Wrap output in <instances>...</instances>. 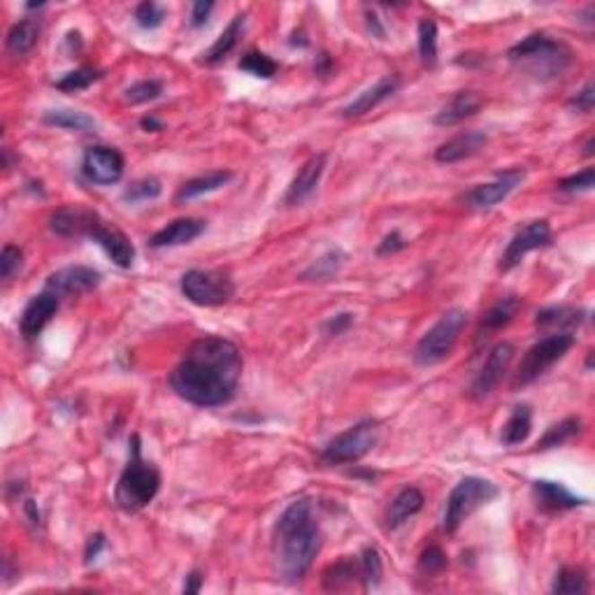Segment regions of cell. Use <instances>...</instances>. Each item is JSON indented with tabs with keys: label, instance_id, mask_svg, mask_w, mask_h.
I'll use <instances>...</instances> for the list:
<instances>
[{
	"label": "cell",
	"instance_id": "obj_26",
	"mask_svg": "<svg viewBox=\"0 0 595 595\" xmlns=\"http://www.w3.org/2000/svg\"><path fill=\"white\" fill-rule=\"evenodd\" d=\"M245 23H246V14H235L233 22H230L229 26L223 29V33L217 38V42H214V45L210 47L205 54H203L201 64H205V65L221 64L223 58L229 56L235 47H237V42H240L242 33H245Z\"/></svg>",
	"mask_w": 595,
	"mask_h": 595
},
{
	"label": "cell",
	"instance_id": "obj_19",
	"mask_svg": "<svg viewBox=\"0 0 595 595\" xmlns=\"http://www.w3.org/2000/svg\"><path fill=\"white\" fill-rule=\"evenodd\" d=\"M398 89H401V77L386 74V77H382L377 84L366 89L363 93H358V96L342 109V115L347 116V119H358V116L367 115V112H372L375 108H379L384 100H389Z\"/></svg>",
	"mask_w": 595,
	"mask_h": 595
},
{
	"label": "cell",
	"instance_id": "obj_2",
	"mask_svg": "<svg viewBox=\"0 0 595 595\" xmlns=\"http://www.w3.org/2000/svg\"><path fill=\"white\" fill-rule=\"evenodd\" d=\"M323 547V532L309 498H298L281 512L275 526V561L281 579L298 582Z\"/></svg>",
	"mask_w": 595,
	"mask_h": 595
},
{
	"label": "cell",
	"instance_id": "obj_32",
	"mask_svg": "<svg viewBox=\"0 0 595 595\" xmlns=\"http://www.w3.org/2000/svg\"><path fill=\"white\" fill-rule=\"evenodd\" d=\"M582 418L579 417H567L563 418L561 424L551 426L547 433H544L542 440L538 442V449L539 452H547V449H556V446H563L567 444V442H573L574 437L582 433Z\"/></svg>",
	"mask_w": 595,
	"mask_h": 595
},
{
	"label": "cell",
	"instance_id": "obj_23",
	"mask_svg": "<svg viewBox=\"0 0 595 595\" xmlns=\"http://www.w3.org/2000/svg\"><path fill=\"white\" fill-rule=\"evenodd\" d=\"M586 321V309L570 307V305H558V307H547L538 312L535 326L542 328L547 335L551 332H574Z\"/></svg>",
	"mask_w": 595,
	"mask_h": 595
},
{
	"label": "cell",
	"instance_id": "obj_54",
	"mask_svg": "<svg viewBox=\"0 0 595 595\" xmlns=\"http://www.w3.org/2000/svg\"><path fill=\"white\" fill-rule=\"evenodd\" d=\"M328 68H331V58H328V54H321L319 56V64L315 65V70L319 74H326Z\"/></svg>",
	"mask_w": 595,
	"mask_h": 595
},
{
	"label": "cell",
	"instance_id": "obj_4",
	"mask_svg": "<svg viewBox=\"0 0 595 595\" xmlns=\"http://www.w3.org/2000/svg\"><path fill=\"white\" fill-rule=\"evenodd\" d=\"M128 463L119 475L115 488V500L121 510L133 514V512L144 510L147 504L154 503L160 488V472L154 463L142 458V446L140 437L133 435L128 442Z\"/></svg>",
	"mask_w": 595,
	"mask_h": 595
},
{
	"label": "cell",
	"instance_id": "obj_47",
	"mask_svg": "<svg viewBox=\"0 0 595 595\" xmlns=\"http://www.w3.org/2000/svg\"><path fill=\"white\" fill-rule=\"evenodd\" d=\"M354 326V315L351 312H340V315H332L331 319L323 323V331L326 335H342L344 331H349Z\"/></svg>",
	"mask_w": 595,
	"mask_h": 595
},
{
	"label": "cell",
	"instance_id": "obj_6",
	"mask_svg": "<svg viewBox=\"0 0 595 595\" xmlns=\"http://www.w3.org/2000/svg\"><path fill=\"white\" fill-rule=\"evenodd\" d=\"M500 496V488L488 479H481V477H465L452 488L449 498H446L444 507V521H442V528H444L449 535L463 526L465 519H468L472 512H477L479 507L488 504L491 500H496Z\"/></svg>",
	"mask_w": 595,
	"mask_h": 595
},
{
	"label": "cell",
	"instance_id": "obj_7",
	"mask_svg": "<svg viewBox=\"0 0 595 595\" xmlns=\"http://www.w3.org/2000/svg\"><path fill=\"white\" fill-rule=\"evenodd\" d=\"M573 332H551V335H544V338L532 344L530 349L526 351V356L521 358L512 386L519 389V386H530V384H535L539 377H544L556 363L561 361V358H565V354L573 349Z\"/></svg>",
	"mask_w": 595,
	"mask_h": 595
},
{
	"label": "cell",
	"instance_id": "obj_36",
	"mask_svg": "<svg viewBox=\"0 0 595 595\" xmlns=\"http://www.w3.org/2000/svg\"><path fill=\"white\" fill-rule=\"evenodd\" d=\"M418 54L428 68L437 64V23L433 19L418 22Z\"/></svg>",
	"mask_w": 595,
	"mask_h": 595
},
{
	"label": "cell",
	"instance_id": "obj_13",
	"mask_svg": "<svg viewBox=\"0 0 595 595\" xmlns=\"http://www.w3.org/2000/svg\"><path fill=\"white\" fill-rule=\"evenodd\" d=\"M124 168L126 160L121 156L119 149L115 147H89L82 156V172L89 182L98 184V186H109L116 184L124 177Z\"/></svg>",
	"mask_w": 595,
	"mask_h": 595
},
{
	"label": "cell",
	"instance_id": "obj_24",
	"mask_svg": "<svg viewBox=\"0 0 595 595\" xmlns=\"http://www.w3.org/2000/svg\"><path fill=\"white\" fill-rule=\"evenodd\" d=\"M424 493L418 491L417 487H405L393 500H391L389 510H386V528H401L402 523L417 516L418 512L424 510Z\"/></svg>",
	"mask_w": 595,
	"mask_h": 595
},
{
	"label": "cell",
	"instance_id": "obj_42",
	"mask_svg": "<svg viewBox=\"0 0 595 595\" xmlns=\"http://www.w3.org/2000/svg\"><path fill=\"white\" fill-rule=\"evenodd\" d=\"M163 19H166V7L159 5V3L147 0V3H140V5L135 7V23H138L140 29L144 30L159 29L160 23H163Z\"/></svg>",
	"mask_w": 595,
	"mask_h": 595
},
{
	"label": "cell",
	"instance_id": "obj_21",
	"mask_svg": "<svg viewBox=\"0 0 595 595\" xmlns=\"http://www.w3.org/2000/svg\"><path fill=\"white\" fill-rule=\"evenodd\" d=\"M207 223L203 219H175L172 223H168L166 229H160L159 233L151 235L149 245L154 249H166V246H182L189 245V242L198 240L203 233H205Z\"/></svg>",
	"mask_w": 595,
	"mask_h": 595
},
{
	"label": "cell",
	"instance_id": "obj_40",
	"mask_svg": "<svg viewBox=\"0 0 595 595\" xmlns=\"http://www.w3.org/2000/svg\"><path fill=\"white\" fill-rule=\"evenodd\" d=\"M163 194V186L156 177H144L138 179V182H133L126 191H124V201L126 203H147L154 201L159 195Z\"/></svg>",
	"mask_w": 595,
	"mask_h": 595
},
{
	"label": "cell",
	"instance_id": "obj_15",
	"mask_svg": "<svg viewBox=\"0 0 595 595\" xmlns=\"http://www.w3.org/2000/svg\"><path fill=\"white\" fill-rule=\"evenodd\" d=\"M100 272L86 265H70V268H61L56 272L47 277L45 291L54 293L58 298L65 296H80V293L91 291L100 284Z\"/></svg>",
	"mask_w": 595,
	"mask_h": 595
},
{
	"label": "cell",
	"instance_id": "obj_50",
	"mask_svg": "<svg viewBox=\"0 0 595 595\" xmlns=\"http://www.w3.org/2000/svg\"><path fill=\"white\" fill-rule=\"evenodd\" d=\"M105 549V535L103 532H96V535H91L89 538V542H86V551H84V561L91 565L93 561H98V556H100V551Z\"/></svg>",
	"mask_w": 595,
	"mask_h": 595
},
{
	"label": "cell",
	"instance_id": "obj_29",
	"mask_svg": "<svg viewBox=\"0 0 595 595\" xmlns=\"http://www.w3.org/2000/svg\"><path fill=\"white\" fill-rule=\"evenodd\" d=\"M532 430V410L528 405H516L512 410L510 418L504 421L503 430H500V442L504 446H516L523 444L528 440Z\"/></svg>",
	"mask_w": 595,
	"mask_h": 595
},
{
	"label": "cell",
	"instance_id": "obj_8",
	"mask_svg": "<svg viewBox=\"0 0 595 595\" xmlns=\"http://www.w3.org/2000/svg\"><path fill=\"white\" fill-rule=\"evenodd\" d=\"M379 442V426L377 421L366 418V421H358L356 426L347 428L344 433L332 437L323 452H321V461L326 465H347L356 463L366 458L367 453L377 446Z\"/></svg>",
	"mask_w": 595,
	"mask_h": 595
},
{
	"label": "cell",
	"instance_id": "obj_18",
	"mask_svg": "<svg viewBox=\"0 0 595 595\" xmlns=\"http://www.w3.org/2000/svg\"><path fill=\"white\" fill-rule=\"evenodd\" d=\"M96 219L98 212H93L89 207H58L56 212L49 217V229L61 237H86Z\"/></svg>",
	"mask_w": 595,
	"mask_h": 595
},
{
	"label": "cell",
	"instance_id": "obj_45",
	"mask_svg": "<svg viewBox=\"0 0 595 595\" xmlns=\"http://www.w3.org/2000/svg\"><path fill=\"white\" fill-rule=\"evenodd\" d=\"M23 265V252L14 245L3 246V254H0V277L5 281H10L12 277L17 275Z\"/></svg>",
	"mask_w": 595,
	"mask_h": 595
},
{
	"label": "cell",
	"instance_id": "obj_14",
	"mask_svg": "<svg viewBox=\"0 0 595 595\" xmlns=\"http://www.w3.org/2000/svg\"><path fill=\"white\" fill-rule=\"evenodd\" d=\"M86 240L96 242L116 268L128 270L135 263V246L128 240V235L116 229V226H109L100 214H98V219L93 221L91 230L86 235Z\"/></svg>",
	"mask_w": 595,
	"mask_h": 595
},
{
	"label": "cell",
	"instance_id": "obj_5",
	"mask_svg": "<svg viewBox=\"0 0 595 595\" xmlns=\"http://www.w3.org/2000/svg\"><path fill=\"white\" fill-rule=\"evenodd\" d=\"M470 315L465 309L456 307L449 309L440 316L435 326L428 328L424 332V338L418 340L414 347V361L418 366H437L452 354L453 347L458 344L461 335H463L465 326H468Z\"/></svg>",
	"mask_w": 595,
	"mask_h": 595
},
{
	"label": "cell",
	"instance_id": "obj_35",
	"mask_svg": "<svg viewBox=\"0 0 595 595\" xmlns=\"http://www.w3.org/2000/svg\"><path fill=\"white\" fill-rule=\"evenodd\" d=\"M354 579H361L358 561H340L323 573V589L340 591L347 584H354Z\"/></svg>",
	"mask_w": 595,
	"mask_h": 595
},
{
	"label": "cell",
	"instance_id": "obj_25",
	"mask_svg": "<svg viewBox=\"0 0 595 595\" xmlns=\"http://www.w3.org/2000/svg\"><path fill=\"white\" fill-rule=\"evenodd\" d=\"M481 108V96L475 91H458L456 96L435 115L437 126H456L461 121L475 116Z\"/></svg>",
	"mask_w": 595,
	"mask_h": 595
},
{
	"label": "cell",
	"instance_id": "obj_22",
	"mask_svg": "<svg viewBox=\"0 0 595 595\" xmlns=\"http://www.w3.org/2000/svg\"><path fill=\"white\" fill-rule=\"evenodd\" d=\"M488 135L484 131H463L453 135L452 140H446L444 144L435 149V160L437 163H458L470 156L479 154L481 149L487 147Z\"/></svg>",
	"mask_w": 595,
	"mask_h": 595
},
{
	"label": "cell",
	"instance_id": "obj_30",
	"mask_svg": "<svg viewBox=\"0 0 595 595\" xmlns=\"http://www.w3.org/2000/svg\"><path fill=\"white\" fill-rule=\"evenodd\" d=\"M38 40H40V23L35 19H23V22L14 23L7 33V52L14 54V56H23L38 45Z\"/></svg>",
	"mask_w": 595,
	"mask_h": 595
},
{
	"label": "cell",
	"instance_id": "obj_37",
	"mask_svg": "<svg viewBox=\"0 0 595 595\" xmlns=\"http://www.w3.org/2000/svg\"><path fill=\"white\" fill-rule=\"evenodd\" d=\"M237 68L245 70V73H249V74H254V77H261V80H270V77H275L277 70H280V65H277V61H272L268 54L246 52L245 56L240 58Z\"/></svg>",
	"mask_w": 595,
	"mask_h": 595
},
{
	"label": "cell",
	"instance_id": "obj_46",
	"mask_svg": "<svg viewBox=\"0 0 595 595\" xmlns=\"http://www.w3.org/2000/svg\"><path fill=\"white\" fill-rule=\"evenodd\" d=\"M567 105H570L573 109H577V112H582V115H591V112H593V105H595L593 82H586L584 89L574 93V96L567 100Z\"/></svg>",
	"mask_w": 595,
	"mask_h": 595
},
{
	"label": "cell",
	"instance_id": "obj_41",
	"mask_svg": "<svg viewBox=\"0 0 595 595\" xmlns=\"http://www.w3.org/2000/svg\"><path fill=\"white\" fill-rule=\"evenodd\" d=\"M163 93V82L159 80H142L135 82L133 86L126 89V100L131 105H142V103H151L156 98H160Z\"/></svg>",
	"mask_w": 595,
	"mask_h": 595
},
{
	"label": "cell",
	"instance_id": "obj_38",
	"mask_svg": "<svg viewBox=\"0 0 595 595\" xmlns=\"http://www.w3.org/2000/svg\"><path fill=\"white\" fill-rule=\"evenodd\" d=\"M100 77H103V73L96 68L70 70V73H65L64 77L56 82V89H61V91H68V93L84 91V89H89L91 84H96Z\"/></svg>",
	"mask_w": 595,
	"mask_h": 595
},
{
	"label": "cell",
	"instance_id": "obj_17",
	"mask_svg": "<svg viewBox=\"0 0 595 595\" xmlns=\"http://www.w3.org/2000/svg\"><path fill=\"white\" fill-rule=\"evenodd\" d=\"M326 163H328L326 154H316V156H312V159L305 160L303 168H300L296 177H293L287 195H284V203H287L289 207L300 205V203H305L309 195L315 194L316 186H319V182H321V177H323Z\"/></svg>",
	"mask_w": 595,
	"mask_h": 595
},
{
	"label": "cell",
	"instance_id": "obj_11",
	"mask_svg": "<svg viewBox=\"0 0 595 595\" xmlns=\"http://www.w3.org/2000/svg\"><path fill=\"white\" fill-rule=\"evenodd\" d=\"M514 354L516 349L512 342H498L488 351L487 361H484L481 370L472 379V386H470V395L475 401H484V398H488L493 391L498 389L507 370H510L512 361H514Z\"/></svg>",
	"mask_w": 595,
	"mask_h": 595
},
{
	"label": "cell",
	"instance_id": "obj_28",
	"mask_svg": "<svg viewBox=\"0 0 595 595\" xmlns=\"http://www.w3.org/2000/svg\"><path fill=\"white\" fill-rule=\"evenodd\" d=\"M233 177L235 175L230 170H214V172H207V175H203V177L189 179V182L184 184L182 189H179L177 203H186V201H194V198H201V195L214 194V191H219L229 182H233Z\"/></svg>",
	"mask_w": 595,
	"mask_h": 595
},
{
	"label": "cell",
	"instance_id": "obj_12",
	"mask_svg": "<svg viewBox=\"0 0 595 595\" xmlns=\"http://www.w3.org/2000/svg\"><path fill=\"white\" fill-rule=\"evenodd\" d=\"M523 179H526V170H523V168H510V170L500 172L493 182L477 184V186H472L470 191H465L463 203L470 210H479V212L481 210H493L496 205L507 201L512 191H514Z\"/></svg>",
	"mask_w": 595,
	"mask_h": 595
},
{
	"label": "cell",
	"instance_id": "obj_31",
	"mask_svg": "<svg viewBox=\"0 0 595 595\" xmlns=\"http://www.w3.org/2000/svg\"><path fill=\"white\" fill-rule=\"evenodd\" d=\"M42 121L47 126H56L73 133H91L96 128V119L86 112H80V109H49L42 116Z\"/></svg>",
	"mask_w": 595,
	"mask_h": 595
},
{
	"label": "cell",
	"instance_id": "obj_48",
	"mask_svg": "<svg viewBox=\"0 0 595 595\" xmlns=\"http://www.w3.org/2000/svg\"><path fill=\"white\" fill-rule=\"evenodd\" d=\"M214 10V3L212 0H198V3H194L191 5V29H201V26H205L207 19H210V14H212Z\"/></svg>",
	"mask_w": 595,
	"mask_h": 595
},
{
	"label": "cell",
	"instance_id": "obj_10",
	"mask_svg": "<svg viewBox=\"0 0 595 595\" xmlns=\"http://www.w3.org/2000/svg\"><path fill=\"white\" fill-rule=\"evenodd\" d=\"M554 245V233H551L549 221H544V219H538V221L526 223L523 229L516 230L514 237L510 240L504 254L500 256L498 268L503 272H510L514 270L516 265L526 258V254L538 252V249H547V246Z\"/></svg>",
	"mask_w": 595,
	"mask_h": 595
},
{
	"label": "cell",
	"instance_id": "obj_52",
	"mask_svg": "<svg viewBox=\"0 0 595 595\" xmlns=\"http://www.w3.org/2000/svg\"><path fill=\"white\" fill-rule=\"evenodd\" d=\"M366 19H367V29H370V33L375 35L377 40H384V35H386V30H384V26H382V23H379L377 14H372V12H367Z\"/></svg>",
	"mask_w": 595,
	"mask_h": 595
},
{
	"label": "cell",
	"instance_id": "obj_51",
	"mask_svg": "<svg viewBox=\"0 0 595 595\" xmlns=\"http://www.w3.org/2000/svg\"><path fill=\"white\" fill-rule=\"evenodd\" d=\"M203 589V574L198 570L189 573L186 582H184V593H198Z\"/></svg>",
	"mask_w": 595,
	"mask_h": 595
},
{
	"label": "cell",
	"instance_id": "obj_34",
	"mask_svg": "<svg viewBox=\"0 0 595 595\" xmlns=\"http://www.w3.org/2000/svg\"><path fill=\"white\" fill-rule=\"evenodd\" d=\"M344 261H347V256H344L342 249H328L319 261H315V263L305 270L303 280H312V281L331 280V277H335L340 270H342Z\"/></svg>",
	"mask_w": 595,
	"mask_h": 595
},
{
	"label": "cell",
	"instance_id": "obj_9",
	"mask_svg": "<svg viewBox=\"0 0 595 595\" xmlns=\"http://www.w3.org/2000/svg\"><path fill=\"white\" fill-rule=\"evenodd\" d=\"M182 296L198 307H219L235 296V281L221 270H189L179 281Z\"/></svg>",
	"mask_w": 595,
	"mask_h": 595
},
{
	"label": "cell",
	"instance_id": "obj_16",
	"mask_svg": "<svg viewBox=\"0 0 595 595\" xmlns=\"http://www.w3.org/2000/svg\"><path fill=\"white\" fill-rule=\"evenodd\" d=\"M58 305H61V298L49 291H42L30 298V303L23 307L22 319H19V331H22L23 338H38L45 331L47 323L52 321V316L58 312Z\"/></svg>",
	"mask_w": 595,
	"mask_h": 595
},
{
	"label": "cell",
	"instance_id": "obj_33",
	"mask_svg": "<svg viewBox=\"0 0 595 595\" xmlns=\"http://www.w3.org/2000/svg\"><path fill=\"white\" fill-rule=\"evenodd\" d=\"M589 574L582 570V567H563L558 570V574L554 577V584H551V593L556 595H574V593H589Z\"/></svg>",
	"mask_w": 595,
	"mask_h": 595
},
{
	"label": "cell",
	"instance_id": "obj_44",
	"mask_svg": "<svg viewBox=\"0 0 595 595\" xmlns=\"http://www.w3.org/2000/svg\"><path fill=\"white\" fill-rule=\"evenodd\" d=\"M595 182V168H584L577 175H570V177L561 179L558 182V191L563 194H582V191H591L593 189Z\"/></svg>",
	"mask_w": 595,
	"mask_h": 595
},
{
	"label": "cell",
	"instance_id": "obj_1",
	"mask_svg": "<svg viewBox=\"0 0 595 595\" xmlns=\"http://www.w3.org/2000/svg\"><path fill=\"white\" fill-rule=\"evenodd\" d=\"M242 351L219 335H203L186 347L170 372L172 391L195 407L229 405L242 379Z\"/></svg>",
	"mask_w": 595,
	"mask_h": 595
},
{
	"label": "cell",
	"instance_id": "obj_49",
	"mask_svg": "<svg viewBox=\"0 0 595 595\" xmlns=\"http://www.w3.org/2000/svg\"><path fill=\"white\" fill-rule=\"evenodd\" d=\"M405 246H407L405 237H402L398 230H393V233L386 235V237L382 240V245L377 246V254H382V256L384 254H395V252H401V249H405Z\"/></svg>",
	"mask_w": 595,
	"mask_h": 595
},
{
	"label": "cell",
	"instance_id": "obj_43",
	"mask_svg": "<svg viewBox=\"0 0 595 595\" xmlns=\"http://www.w3.org/2000/svg\"><path fill=\"white\" fill-rule=\"evenodd\" d=\"M446 567V554L437 544H428L424 554L418 556V573L426 577H435Z\"/></svg>",
	"mask_w": 595,
	"mask_h": 595
},
{
	"label": "cell",
	"instance_id": "obj_20",
	"mask_svg": "<svg viewBox=\"0 0 595 595\" xmlns=\"http://www.w3.org/2000/svg\"><path fill=\"white\" fill-rule=\"evenodd\" d=\"M535 498L538 504L547 512H565V510H577L589 504L586 498H579L567 487H563L561 481H549V479H538L532 484Z\"/></svg>",
	"mask_w": 595,
	"mask_h": 595
},
{
	"label": "cell",
	"instance_id": "obj_39",
	"mask_svg": "<svg viewBox=\"0 0 595 595\" xmlns=\"http://www.w3.org/2000/svg\"><path fill=\"white\" fill-rule=\"evenodd\" d=\"M358 567H361V582L366 589L370 586H377L382 582L384 565H382V556L377 549H366L358 558Z\"/></svg>",
	"mask_w": 595,
	"mask_h": 595
},
{
	"label": "cell",
	"instance_id": "obj_3",
	"mask_svg": "<svg viewBox=\"0 0 595 595\" xmlns=\"http://www.w3.org/2000/svg\"><path fill=\"white\" fill-rule=\"evenodd\" d=\"M510 61L535 80H556L573 65V49L547 33H530L507 52Z\"/></svg>",
	"mask_w": 595,
	"mask_h": 595
},
{
	"label": "cell",
	"instance_id": "obj_53",
	"mask_svg": "<svg viewBox=\"0 0 595 595\" xmlns=\"http://www.w3.org/2000/svg\"><path fill=\"white\" fill-rule=\"evenodd\" d=\"M140 126H142V131H147V133H160L163 131V121L156 119L154 115H149V116H142Z\"/></svg>",
	"mask_w": 595,
	"mask_h": 595
},
{
	"label": "cell",
	"instance_id": "obj_27",
	"mask_svg": "<svg viewBox=\"0 0 595 595\" xmlns=\"http://www.w3.org/2000/svg\"><path fill=\"white\" fill-rule=\"evenodd\" d=\"M519 309H521V298L519 296L500 298L498 303L493 305L487 315H484V319H481L479 338H491L493 332L503 331V328L507 326L512 319H514Z\"/></svg>",
	"mask_w": 595,
	"mask_h": 595
}]
</instances>
